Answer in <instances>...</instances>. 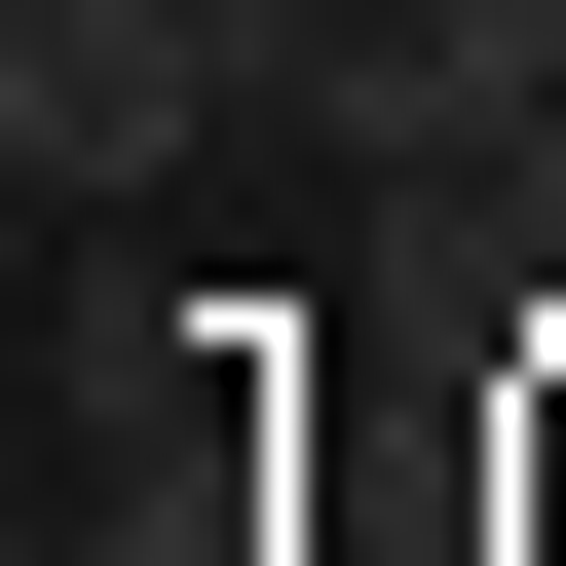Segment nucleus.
Returning a JSON list of instances; mask_svg holds the SVG:
<instances>
[{
	"instance_id": "f257e3e1",
	"label": "nucleus",
	"mask_w": 566,
	"mask_h": 566,
	"mask_svg": "<svg viewBox=\"0 0 566 566\" xmlns=\"http://www.w3.org/2000/svg\"><path fill=\"white\" fill-rule=\"evenodd\" d=\"M151 151H264L227 114V0H0V189H151Z\"/></svg>"
},
{
	"instance_id": "7ed1b4c3",
	"label": "nucleus",
	"mask_w": 566,
	"mask_h": 566,
	"mask_svg": "<svg viewBox=\"0 0 566 566\" xmlns=\"http://www.w3.org/2000/svg\"><path fill=\"white\" fill-rule=\"evenodd\" d=\"M528 416H566V378H528ZM528 566H566V453H528Z\"/></svg>"
},
{
	"instance_id": "f03ea898",
	"label": "nucleus",
	"mask_w": 566,
	"mask_h": 566,
	"mask_svg": "<svg viewBox=\"0 0 566 566\" xmlns=\"http://www.w3.org/2000/svg\"><path fill=\"white\" fill-rule=\"evenodd\" d=\"M227 416H264L227 340H114V566H264V453Z\"/></svg>"
}]
</instances>
